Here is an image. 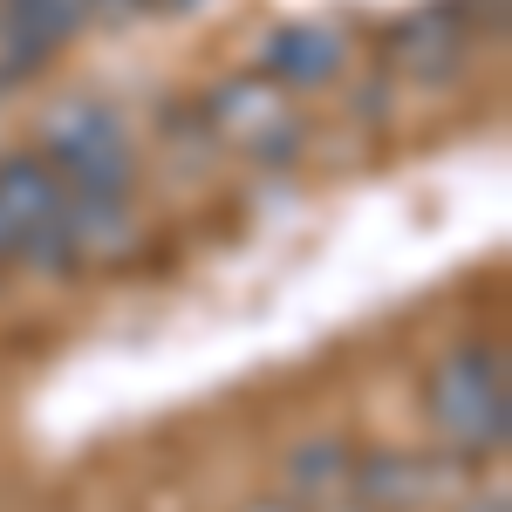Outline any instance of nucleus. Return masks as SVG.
<instances>
[{
    "label": "nucleus",
    "mask_w": 512,
    "mask_h": 512,
    "mask_svg": "<svg viewBox=\"0 0 512 512\" xmlns=\"http://www.w3.org/2000/svg\"><path fill=\"white\" fill-rule=\"evenodd\" d=\"M499 21H506V0H431L383 35V62L396 76L437 89L472 62L478 35H499Z\"/></svg>",
    "instance_id": "3"
},
{
    "label": "nucleus",
    "mask_w": 512,
    "mask_h": 512,
    "mask_svg": "<svg viewBox=\"0 0 512 512\" xmlns=\"http://www.w3.org/2000/svg\"><path fill=\"white\" fill-rule=\"evenodd\" d=\"M465 512H506V492H478V499H472Z\"/></svg>",
    "instance_id": "11"
},
{
    "label": "nucleus",
    "mask_w": 512,
    "mask_h": 512,
    "mask_svg": "<svg viewBox=\"0 0 512 512\" xmlns=\"http://www.w3.org/2000/svg\"><path fill=\"white\" fill-rule=\"evenodd\" d=\"M424 403H431V431L444 437V451H458V458H492V451H506L512 396H506V355L499 349H485V342L451 349L431 369Z\"/></svg>",
    "instance_id": "1"
},
{
    "label": "nucleus",
    "mask_w": 512,
    "mask_h": 512,
    "mask_svg": "<svg viewBox=\"0 0 512 512\" xmlns=\"http://www.w3.org/2000/svg\"><path fill=\"white\" fill-rule=\"evenodd\" d=\"M62 178H55V164L41 158V151H14V158H0V267L28 246L41 219L62 205Z\"/></svg>",
    "instance_id": "6"
},
{
    "label": "nucleus",
    "mask_w": 512,
    "mask_h": 512,
    "mask_svg": "<svg viewBox=\"0 0 512 512\" xmlns=\"http://www.w3.org/2000/svg\"><path fill=\"white\" fill-rule=\"evenodd\" d=\"M41 158L55 164V178L69 192H89V198H130V185H137V151L123 137L117 110H103L89 96L48 110V123H41Z\"/></svg>",
    "instance_id": "2"
},
{
    "label": "nucleus",
    "mask_w": 512,
    "mask_h": 512,
    "mask_svg": "<svg viewBox=\"0 0 512 512\" xmlns=\"http://www.w3.org/2000/svg\"><path fill=\"white\" fill-rule=\"evenodd\" d=\"M144 0H89V21H103V28H117V21H130Z\"/></svg>",
    "instance_id": "10"
},
{
    "label": "nucleus",
    "mask_w": 512,
    "mask_h": 512,
    "mask_svg": "<svg viewBox=\"0 0 512 512\" xmlns=\"http://www.w3.org/2000/svg\"><path fill=\"white\" fill-rule=\"evenodd\" d=\"M321 512H376V506H362V499H335V506H321Z\"/></svg>",
    "instance_id": "14"
},
{
    "label": "nucleus",
    "mask_w": 512,
    "mask_h": 512,
    "mask_svg": "<svg viewBox=\"0 0 512 512\" xmlns=\"http://www.w3.org/2000/svg\"><path fill=\"white\" fill-rule=\"evenodd\" d=\"M342 62H349V41H342V28H328V21L280 28V35L260 48V76H274L280 89H308V82L342 76Z\"/></svg>",
    "instance_id": "7"
},
{
    "label": "nucleus",
    "mask_w": 512,
    "mask_h": 512,
    "mask_svg": "<svg viewBox=\"0 0 512 512\" xmlns=\"http://www.w3.org/2000/svg\"><path fill=\"white\" fill-rule=\"evenodd\" d=\"M246 512H308L301 499H267V506H246Z\"/></svg>",
    "instance_id": "13"
},
{
    "label": "nucleus",
    "mask_w": 512,
    "mask_h": 512,
    "mask_svg": "<svg viewBox=\"0 0 512 512\" xmlns=\"http://www.w3.org/2000/svg\"><path fill=\"white\" fill-rule=\"evenodd\" d=\"M144 7H158V14H192V7H205V0H144Z\"/></svg>",
    "instance_id": "12"
},
{
    "label": "nucleus",
    "mask_w": 512,
    "mask_h": 512,
    "mask_svg": "<svg viewBox=\"0 0 512 512\" xmlns=\"http://www.w3.org/2000/svg\"><path fill=\"white\" fill-rule=\"evenodd\" d=\"M137 233V219H130V198H89V192H62V205L41 219L28 246L14 253L28 274L41 280H69L82 267H96V260H110L123 253Z\"/></svg>",
    "instance_id": "5"
},
{
    "label": "nucleus",
    "mask_w": 512,
    "mask_h": 512,
    "mask_svg": "<svg viewBox=\"0 0 512 512\" xmlns=\"http://www.w3.org/2000/svg\"><path fill=\"white\" fill-rule=\"evenodd\" d=\"M437 472L444 465H424V458H355L349 472V499H362V506L376 512H396V506H431L437 499Z\"/></svg>",
    "instance_id": "8"
},
{
    "label": "nucleus",
    "mask_w": 512,
    "mask_h": 512,
    "mask_svg": "<svg viewBox=\"0 0 512 512\" xmlns=\"http://www.w3.org/2000/svg\"><path fill=\"white\" fill-rule=\"evenodd\" d=\"M198 117H205V137L226 144L253 164H287L294 144H301V110H294V89H280L274 76H233L212 82L198 96Z\"/></svg>",
    "instance_id": "4"
},
{
    "label": "nucleus",
    "mask_w": 512,
    "mask_h": 512,
    "mask_svg": "<svg viewBox=\"0 0 512 512\" xmlns=\"http://www.w3.org/2000/svg\"><path fill=\"white\" fill-rule=\"evenodd\" d=\"M349 472H355V451L342 437H321V444H301L294 458H287V485H294V499L301 506H335V499H349Z\"/></svg>",
    "instance_id": "9"
}]
</instances>
